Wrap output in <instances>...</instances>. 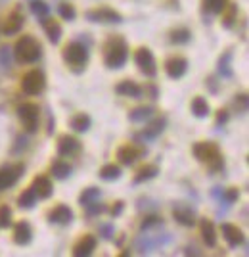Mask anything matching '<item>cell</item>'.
Listing matches in <instances>:
<instances>
[{
  "label": "cell",
  "instance_id": "cell-12",
  "mask_svg": "<svg viewBox=\"0 0 249 257\" xmlns=\"http://www.w3.org/2000/svg\"><path fill=\"white\" fill-rule=\"evenodd\" d=\"M186 69H188V61L184 58H178V56L167 60V63H165V71H167V75L171 79H180L182 75L186 73Z\"/></svg>",
  "mask_w": 249,
  "mask_h": 257
},
{
  "label": "cell",
  "instance_id": "cell-38",
  "mask_svg": "<svg viewBox=\"0 0 249 257\" xmlns=\"http://www.w3.org/2000/svg\"><path fill=\"white\" fill-rule=\"evenodd\" d=\"M60 15H62L63 19H67V21H73L77 12H75V8L71 6V4L63 2V4H60Z\"/></svg>",
  "mask_w": 249,
  "mask_h": 257
},
{
  "label": "cell",
  "instance_id": "cell-5",
  "mask_svg": "<svg viewBox=\"0 0 249 257\" xmlns=\"http://www.w3.org/2000/svg\"><path fill=\"white\" fill-rule=\"evenodd\" d=\"M63 60L69 65H85L88 61V48L81 42H71L63 48Z\"/></svg>",
  "mask_w": 249,
  "mask_h": 257
},
{
  "label": "cell",
  "instance_id": "cell-19",
  "mask_svg": "<svg viewBox=\"0 0 249 257\" xmlns=\"http://www.w3.org/2000/svg\"><path fill=\"white\" fill-rule=\"evenodd\" d=\"M31 236H33V233H31L29 223L21 221V223L15 225V229H13V240H15V244H19V246L29 244V242H31Z\"/></svg>",
  "mask_w": 249,
  "mask_h": 257
},
{
  "label": "cell",
  "instance_id": "cell-7",
  "mask_svg": "<svg viewBox=\"0 0 249 257\" xmlns=\"http://www.w3.org/2000/svg\"><path fill=\"white\" fill-rule=\"evenodd\" d=\"M134 61H136L138 69L142 73H146L148 77H155L157 65H155V58H153L149 48H138L136 54H134Z\"/></svg>",
  "mask_w": 249,
  "mask_h": 257
},
{
  "label": "cell",
  "instance_id": "cell-31",
  "mask_svg": "<svg viewBox=\"0 0 249 257\" xmlns=\"http://www.w3.org/2000/svg\"><path fill=\"white\" fill-rule=\"evenodd\" d=\"M153 115V110L151 108H136L128 113V119L132 123H144L146 119H149Z\"/></svg>",
  "mask_w": 249,
  "mask_h": 257
},
{
  "label": "cell",
  "instance_id": "cell-42",
  "mask_svg": "<svg viewBox=\"0 0 249 257\" xmlns=\"http://www.w3.org/2000/svg\"><path fill=\"white\" fill-rule=\"evenodd\" d=\"M0 63H2V67H10V48L8 46L0 48Z\"/></svg>",
  "mask_w": 249,
  "mask_h": 257
},
{
  "label": "cell",
  "instance_id": "cell-44",
  "mask_svg": "<svg viewBox=\"0 0 249 257\" xmlns=\"http://www.w3.org/2000/svg\"><path fill=\"white\" fill-rule=\"evenodd\" d=\"M236 106L240 108L242 113H246V111H248V94H238Z\"/></svg>",
  "mask_w": 249,
  "mask_h": 257
},
{
  "label": "cell",
  "instance_id": "cell-46",
  "mask_svg": "<svg viewBox=\"0 0 249 257\" xmlns=\"http://www.w3.org/2000/svg\"><path fill=\"white\" fill-rule=\"evenodd\" d=\"M226 121H228V111L221 110L219 111V115H217V125L221 127V125H224Z\"/></svg>",
  "mask_w": 249,
  "mask_h": 257
},
{
  "label": "cell",
  "instance_id": "cell-15",
  "mask_svg": "<svg viewBox=\"0 0 249 257\" xmlns=\"http://www.w3.org/2000/svg\"><path fill=\"white\" fill-rule=\"evenodd\" d=\"M223 236L226 238V242L232 246V248H238V246L244 242V233L238 229L236 225H230V223H224L223 227Z\"/></svg>",
  "mask_w": 249,
  "mask_h": 257
},
{
  "label": "cell",
  "instance_id": "cell-1",
  "mask_svg": "<svg viewBox=\"0 0 249 257\" xmlns=\"http://www.w3.org/2000/svg\"><path fill=\"white\" fill-rule=\"evenodd\" d=\"M42 56V46L35 37L25 35L15 42V58L23 63H35Z\"/></svg>",
  "mask_w": 249,
  "mask_h": 257
},
{
  "label": "cell",
  "instance_id": "cell-35",
  "mask_svg": "<svg viewBox=\"0 0 249 257\" xmlns=\"http://www.w3.org/2000/svg\"><path fill=\"white\" fill-rule=\"evenodd\" d=\"M228 0H203V8L211 13H221L226 8Z\"/></svg>",
  "mask_w": 249,
  "mask_h": 257
},
{
  "label": "cell",
  "instance_id": "cell-22",
  "mask_svg": "<svg viewBox=\"0 0 249 257\" xmlns=\"http://www.w3.org/2000/svg\"><path fill=\"white\" fill-rule=\"evenodd\" d=\"M117 158H119V161H121L123 165H132V163H136V159L140 158V152H138L134 146L126 144V146L119 148V152H117Z\"/></svg>",
  "mask_w": 249,
  "mask_h": 257
},
{
  "label": "cell",
  "instance_id": "cell-4",
  "mask_svg": "<svg viewBox=\"0 0 249 257\" xmlns=\"http://www.w3.org/2000/svg\"><path fill=\"white\" fill-rule=\"evenodd\" d=\"M44 86H46V79H44L42 71H38V69H33L29 73H25L23 81H21V88H23L25 94H29V96L40 94L44 90Z\"/></svg>",
  "mask_w": 249,
  "mask_h": 257
},
{
  "label": "cell",
  "instance_id": "cell-23",
  "mask_svg": "<svg viewBox=\"0 0 249 257\" xmlns=\"http://www.w3.org/2000/svg\"><path fill=\"white\" fill-rule=\"evenodd\" d=\"M201 236H203V242L213 248L217 246V233H215V227H213L211 221L203 219L201 221Z\"/></svg>",
  "mask_w": 249,
  "mask_h": 257
},
{
  "label": "cell",
  "instance_id": "cell-13",
  "mask_svg": "<svg viewBox=\"0 0 249 257\" xmlns=\"http://www.w3.org/2000/svg\"><path fill=\"white\" fill-rule=\"evenodd\" d=\"M96 250V238L92 236V234H85L73 248V256L75 257H85V256H90L92 252Z\"/></svg>",
  "mask_w": 249,
  "mask_h": 257
},
{
  "label": "cell",
  "instance_id": "cell-34",
  "mask_svg": "<svg viewBox=\"0 0 249 257\" xmlns=\"http://www.w3.org/2000/svg\"><path fill=\"white\" fill-rule=\"evenodd\" d=\"M236 15H238V8L234 4H226V8L223 10V25L228 29L232 27L234 21H236Z\"/></svg>",
  "mask_w": 249,
  "mask_h": 257
},
{
  "label": "cell",
  "instance_id": "cell-30",
  "mask_svg": "<svg viewBox=\"0 0 249 257\" xmlns=\"http://www.w3.org/2000/svg\"><path fill=\"white\" fill-rule=\"evenodd\" d=\"M17 204H19V208L21 209H31L35 204H37V194H35V190L33 188H29V190H25L21 196L17 198Z\"/></svg>",
  "mask_w": 249,
  "mask_h": 257
},
{
  "label": "cell",
  "instance_id": "cell-10",
  "mask_svg": "<svg viewBox=\"0 0 249 257\" xmlns=\"http://www.w3.org/2000/svg\"><path fill=\"white\" fill-rule=\"evenodd\" d=\"M58 154L65 158H73L77 154H81V142L75 136H62L58 142Z\"/></svg>",
  "mask_w": 249,
  "mask_h": 257
},
{
  "label": "cell",
  "instance_id": "cell-21",
  "mask_svg": "<svg viewBox=\"0 0 249 257\" xmlns=\"http://www.w3.org/2000/svg\"><path fill=\"white\" fill-rule=\"evenodd\" d=\"M42 25H44V31H46V35H48V40L50 42H60V38H62V27L58 21H54V19H48V17H42L40 19Z\"/></svg>",
  "mask_w": 249,
  "mask_h": 257
},
{
  "label": "cell",
  "instance_id": "cell-2",
  "mask_svg": "<svg viewBox=\"0 0 249 257\" xmlns=\"http://www.w3.org/2000/svg\"><path fill=\"white\" fill-rule=\"evenodd\" d=\"M194 156L199 161H203V163H209L213 171H219V169L224 167L219 146L213 144V142H198V144H194Z\"/></svg>",
  "mask_w": 249,
  "mask_h": 257
},
{
  "label": "cell",
  "instance_id": "cell-37",
  "mask_svg": "<svg viewBox=\"0 0 249 257\" xmlns=\"http://www.w3.org/2000/svg\"><path fill=\"white\" fill-rule=\"evenodd\" d=\"M190 31L188 29H174L173 33H171V40H173L174 44H186L188 40H190Z\"/></svg>",
  "mask_w": 249,
  "mask_h": 257
},
{
  "label": "cell",
  "instance_id": "cell-28",
  "mask_svg": "<svg viewBox=\"0 0 249 257\" xmlns=\"http://www.w3.org/2000/svg\"><path fill=\"white\" fill-rule=\"evenodd\" d=\"M100 177H102L104 181H115V179L121 177V167L115 165V163H108V165H104V167L100 169Z\"/></svg>",
  "mask_w": 249,
  "mask_h": 257
},
{
  "label": "cell",
  "instance_id": "cell-18",
  "mask_svg": "<svg viewBox=\"0 0 249 257\" xmlns=\"http://www.w3.org/2000/svg\"><path fill=\"white\" fill-rule=\"evenodd\" d=\"M173 215L174 219L178 221L180 225H184V227H194L196 225V213H194V209L178 206V208L173 209Z\"/></svg>",
  "mask_w": 249,
  "mask_h": 257
},
{
  "label": "cell",
  "instance_id": "cell-39",
  "mask_svg": "<svg viewBox=\"0 0 249 257\" xmlns=\"http://www.w3.org/2000/svg\"><path fill=\"white\" fill-rule=\"evenodd\" d=\"M12 225V209L8 206H2L0 208V227H10Z\"/></svg>",
  "mask_w": 249,
  "mask_h": 257
},
{
  "label": "cell",
  "instance_id": "cell-16",
  "mask_svg": "<svg viewBox=\"0 0 249 257\" xmlns=\"http://www.w3.org/2000/svg\"><path fill=\"white\" fill-rule=\"evenodd\" d=\"M31 188L35 190L37 198H42V200L50 198L52 196V192H54V188H52V181H50L48 177H37V179L33 181V186H31Z\"/></svg>",
  "mask_w": 249,
  "mask_h": 257
},
{
  "label": "cell",
  "instance_id": "cell-25",
  "mask_svg": "<svg viewBox=\"0 0 249 257\" xmlns=\"http://www.w3.org/2000/svg\"><path fill=\"white\" fill-rule=\"evenodd\" d=\"M165 119H155V121L151 123L149 127H146V131L142 133V135H138V138H144V140H151V138H155L157 135H161L163 129H165Z\"/></svg>",
  "mask_w": 249,
  "mask_h": 257
},
{
  "label": "cell",
  "instance_id": "cell-27",
  "mask_svg": "<svg viewBox=\"0 0 249 257\" xmlns=\"http://www.w3.org/2000/svg\"><path fill=\"white\" fill-rule=\"evenodd\" d=\"M100 196H102L100 188H94V186H90V188H85V192L79 196V204H81L83 208H87V206H90L92 202H98Z\"/></svg>",
  "mask_w": 249,
  "mask_h": 257
},
{
  "label": "cell",
  "instance_id": "cell-41",
  "mask_svg": "<svg viewBox=\"0 0 249 257\" xmlns=\"http://www.w3.org/2000/svg\"><path fill=\"white\" fill-rule=\"evenodd\" d=\"M238 196H240V194H238V190L230 188V190H226V192L221 194V202H224V204H228V206H230V204H234V202H236Z\"/></svg>",
  "mask_w": 249,
  "mask_h": 257
},
{
  "label": "cell",
  "instance_id": "cell-11",
  "mask_svg": "<svg viewBox=\"0 0 249 257\" xmlns=\"http://www.w3.org/2000/svg\"><path fill=\"white\" fill-rule=\"evenodd\" d=\"M171 240V236H157V238H151V236H148V234H142L140 238L136 240V248L140 254H149L151 250H155L157 246H163L167 244Z\"/></svg>",
  "mask_w": 249,
  "mask_h": 257
},
{
  "label": "cell",
  "instance_id": "cell-43",
  "mask_svg": "<svg viewBox=\"0 0 249 257\" xmlns=\"http://www.w3.org/2000/svg\"><path fill=\"white\" fill-rule=\"evenodd\" d=\"M87 211H88V215H98L102 211H106V208H104L102 204H98V202H92L90 206H87Z\"/></svg>",
  "mask_w": 249,
  "mask_h": 257
},
{
  "label": "cell",
  "instance_id": "cell-36",
  "mask_svg": "<svg viewBox=\"0 0 249 257\" xmlns=\"http://www.w3.org/2000/svg\"><path fill=\"white\" fill-rule=\"evenodd\" d=\"M48 10H50L48 4H44L42 0H31V12L35 13V15H38L40 19L48 15Z\"/></svg>",
  "mask_w": 249,
  "mask_h": 257
},
{
  "label": "cell",
  "instance_id": "cell-8",
  "mask_svg": "<svg viewBox=\"0 0 249 257\" xmlns=\"http://www.w3.org/2000/svg\"><path fill=\"white\" fill-rule=\"evenodd\" d=\"M87 17L90 21H98V23H121V13H117L112 8H98V10H90L87 12Z\"/></svg>",
  "mask_w": 249,
  "mask_h": 257
},
{
  "label": "cell",
  "instance_id": "cell-45",
  "mask_svg": "<svg viewBox=\"0 0 249 257\" xmlns=\"http://www.w3.org/2000/svg\"><path fill=\"white\" fill-rule=\"evenodd\" d=\"M100 234H102L104 238H112V236H113V227H112V225H102V227H100Z\"/></svg>",
  "mask_w": 249,
  "mask_h": 257
},
{
  "label": "cell",
  "instance_id": "cell-33",
  "mask_svg": "<svg viewBox=\"0 0 249 257\" xmlns=\"http://www.w3.org/2000/svg\"><path fill=\"white\" fill-rule=\"evenodd\" d=\"M230 60H232V52H226L224 56H221V60H219V73L226 77V79H230L232 77V67H230Z\"/></svg>",
  "mask_w": 249,
  "mask_h": 257
},
{
  "label": "cell",
  "instance_id": "cell-32",
  "mask_svg": "<svg viewBox=\"0 0 249 257\" xmlns=\"http://www.w3.org/2000/svg\"><path fill=\"white\" fill-rule=\"evenodd\" d=\"M157 167L155 165H146V167H142L140 171H138V175L134 177V183H146V181H149V179H153V177H157Z\"/></svg>",
  "mask_w": 249,
  "mask_h": 257
},
{
  "label": "cell",
  "instance_id": "cell-14",
  "mask_svg": "<svg viewBox=\"0 0 249 257\" xmlns=\"http://www.w3.org/2000/svg\"><path fill=\"white\" fill-rule=\"evenodd\" d=\"M48 217L52 223H56V225H69L71 221H73V211L67 208V206H56V208L52 209L48 213Z\"/></svg>",
  "mask_w": 249,
  "mask_h": 257
},
{
  "label": "cell",
  "instance_id": "cell-24",
  "mask_svg": "<svg viewBox=\"0 0 249 257\" xmlns=\"http://www.w3.org/2000/svg\"><path fill=\"white\" fill-rule=\"evenodd\" d=\"M209 111H211V108H209V102L203 98V96H196V98L192 100V113L196 115V117H207L209 115Z\"/></svg>",
  "mask_w": 249,
  "mask_h": 257
},
{
  "label": "cell",
  "instance_id": "cell-40",
  "mask_svg": "<svg viewBox=\"0 0 249 257\" xmlns=\"http://www.w3.org/2000/svg\"><path fill=\"white\" fill-rule=\"evenodd\" d=\"M163 221L161 217H157V215H148V217H144L142 221V231H148L151 227H157V225H161Z\"/></svg>",
  "mask_w": 249,
  "mask_h": 257
},
{
  "label": "cell",
  "instance_id": "cell-20",
  "mask_svg": "<svg viewBox=\"0 0 249 257\" xmlns=\"http://www.w3.org/2000/svg\"><path fill=\"white\" fill-rule=\"evenodd\" d=\"M115 90H117V94L130 96V98H140V94H142V88L134 81H121L119 85L115 86Z\"/></svg>",
  "mask_w": 249,
  "mask_h": 257
},
{
  "label": "cell",
  "instance_id": "cell-17",
  "mask_svg": "<svg viewBox=\"0 0 249 257\" xmlns=\"http://www.w3.org/2000/svg\"><path fill=\"white\" fill-rule=\"evenodd\" d=\"M23 21L25 17L21 13L13 12L8 15V19H6V23H4V35H17L19 31H21V27H23Z\"/></svg>",
  "mask_w": 249,
  "mask_h": 257
},
{
  "label": "cell",
  "instance_id": "cell-47",
  "mask_svg": "<svg viewBox=\"0 0 249 257\" xmlns=\"http://www.w3.org/2000/svg\"><path fill=\"white\" fill-rule=\"evenodd\" d=\"M121 211H123V202H117V204L112 208V215H119Z\"/></svg>",
  "mask_w": 249,
  "mask_h": 257
},
{
  "label": "cell",
  "instance_id": "cell-9",
  "mask_svg": "<svg viewBox=\"0 0 249 257\" xmlns=\"http://www.w3.org/2000/svg\"><path fill=\"white\" fill-rule=\"evenodd\" d=\"M23 173V165H13V167H4L0 169V190L12 188L17 183L19 175Z\"/></svg>",
  "mask_w": 249,
  "mask_h": 257
},
{
  "label": "cell",
  "instance_id": "cell-6",
  "mask_svg": "<svg viewBox=\"0 0 249 257\" xmlns=\"http://www.w3.org/2000/svg\"><path fill=\"white\" fill-rule=\"evenodd\" d=\"M17 115L23 123L27 133H35L38 127V106L35 104H23L17 108Z\"/></svg>",
  "mask_w": 249,
  "mask_h": 257
},
{
  "label": "cell",
  "instance_id": "cell-29",
  "mask_svg": "<svg viewBox=\"0 0 249 257\" xmlns=\"http://www.w3.org/2000/svg\"><path fill=\"white\" fill-rule=\"evenodd\" d=\"M71 127H73V131H77V133H87L88 129H90V117L85 115V113H79V115H75L73 119H71Z\"/></svg>",
  "mask_w": 249,
  "mask_h": 257
},
{
  "label": "cell",
  "instance_id": "cell-26",
  "mask_svg": "<svg viewBox=\"0 0 249 257\" xmlns=\"http://www.w3.org/2000/svg\"><path fill=\"white\" fill-rule=\"evenodd\" d=\"M52 175H54V179L63 181V179H67L71 175V165L62 161V159H58V161L52 163Z\"/></svg>",
  "mask_w": 249,
  "mask_h": 257
},
{
  "label": "cell",
  "instance_id": "cell-3",
  "mask_svg": "<svg viewBox=\"0 0 249 257\" xmlns=\"http://www.w3.org/2000/svg\"><path fill=\"white\" fill-rule=\"evenodd\" d=\"M126 58H128V50H126V44L121 38H115V40L108 42V46H106V65L110 69L123 67Z\"/></svg>",
  "mask_w": 249,
  "mask_h": 257
}]
</instances>
